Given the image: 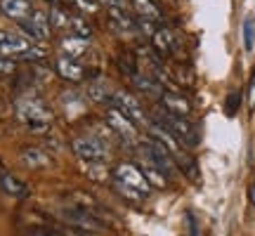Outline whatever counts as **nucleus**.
<instances>
[{"label": "nucleus", "mask_w": 255, "mask_h": 236, "mask_svg": "<svg viewBox=\"0 0 255 236\" xmlns=\"http://www.w3.org/2000/svg\"><path fill=\"white\" fill-rule=\"evenodd\" d=\"M14 114H17L19 123L26 125L33 132H45L50 123H52V111L47 109V104L36 95H26L19 97L14 104Z\"/></svg>", "instance_id": "f257e3e1"}, {"label": "nucleus", "mask_w": 255, "mask_h": 236, "mask_svg": "<svg viewBox=\"0 0 255 236\" xmlns=\"http://www.w3.org/2000/svg\"><path fill=\"white\" fill-rule=\"evenodd\" d=\"M50 14V24H52V31L57 33H64V36H78V38H88L92 36V28L88 26V21L76 14L73 9L62 7V5H52V9L47 12Z\"/></svg>", "instance_id": "f03ea898"}, {"label": "nucleus", "mask_w": 255, "mask_h": 236, "mask_svg": "<svg viewBox=\"0 0 255 236\" xmlns=\"http://www.w3.org/2000/svg\"><path fill=\"white\" fill-rule=\"evenodd\" d=\"M0 55L7 59H40L45 57V52L38 45H33V40L12 33V31H0Z\"/></svg>", "instance_id": "7ed1b4c3"}, {"label": "nucleus", "mask_w": 255, "mask_h": 236, "mask_svg": "<svg viewBox=\"0 0 255 236\" xmlns=\"http://www.w3.org/2000/svg\"><path fill=\"white\" fill-rule=\"evenodd\" d=\"M154 123L163 125L168 132H173V135L177 137L180 142H184V144H194V142H196V132H194L191 123L184 116H175L170 111L158 109L154 114Z\"/></svg>", "instance_id": "20e7f679"}, {"label": "nucleus", "mask_w": 255, "mask_h": 236, "mask_svg": "<svg viewBox=\"0 0 255 236\" xmlns=\"http://www.w3.org/2000/svg\"><path fill=\"white\" fill-rule=\"evenodd\" d=\"M71 149L83 163H90V165H102L104 161H107V156H109L107 154V149H104V144L92 135L76 137V139L71 142Z\"/></svg>", "instance_id": "39448f33"}, {"label": "nucleus", "mask_w": 255, "mask_h": 236, "mask_svg": "<svg viewBox=\"0 0 255 236\" xmlns=\"http://www.w3.org/2000/svg\"><path fill=\"white\" fill-rule=\"evenodd\" d=\"M142 154H144L146 163L151 168H156V170H161L165 175L175 173V156L161 142H156L154 137H149V139L142 142Z\"/></svg>", "instance_id": "423d86ee"}, {"label": "nucleus", "mask_w": 255, "mask_h": 236, "mask_svg": "<svg viewBox=\"0 0 255 236\" xmlns=\"http://www.w3.org/2000/svg\"><path fill=\"white\" fill-rule=\"evenodd\" d=\"M114 182H119L123 187H130V189L139 191V194H144V196L151 191V184H149V180L144 177V173H142L139 168H135L132 163L116 165V168H114Z\"/></svg>", "instance_id": "0eeeda50"}, {"label": "nucleus", "mask_w": 255, "mask_h": 236, "mask_svg": "<svg viewBox=\"0 0 255 236\" xmlns=\"http://www.w3.org/2000/svg\"><path fill=\"white\" fill-rule=\"evenodd\" d=\"M104 118H107L109 127L121 137V139H126V142H135L137 123L128 116V114H123L119 107H111V104H109V109L104 111Z\"/></svg>", "instance_id": "6e6552de"}, {"label": "nucleus", "mask_w": 255, "mask_h": 236, "mask_svg": "<svg viewBox=\"0 0 255 236\" xmlns=\"http://www.w3.org/2000/svg\"><path fill=\"white\" fill-rule=\"evenodd\" d=\"M62 218L66 225H71V227H78V229H85V232H102V229H107V222L104 220H100L97 215H92V213H88V210L83 208H76V206H71V208H66L62 213Z\"/></svg>", "instance_id": "1a4fd4ad"}, {"label": "nucleus", "mask_w": 255, "mask_h": 236, "mask_svg": "<svg viewBox=\"0 0 255 236\" xmlns=\"http://www.w3.org/2000/svg\"><path fill=\"white\" fill-rule=\"evenodd\" d=\"M19 26H21V31H24L31 40H38V43H40V40H47L50 33H52L50 14L40 12V9H33L31 17L24 19V21H19Z\"/></svg>", "instance_id": "9d476101"}, {"label": "nucleus", "mask_w": 255, "mask_h": 236, "mask_svg": "<svg viewBox=\"0 0 255 236\" xmlns=\"http://www.w3.org/2000/svg\"><path fill=\"white\" fill-rule=\"evenodd\" d=\"M109 104L111 107H119V109L123 111V114H128L135 123H146V114H144V109H142L139 100H137L135 95H130L128 90H114Z\"/></svg>", "instance_id": "9b49d317"}, {"label": "nucleus", "mask_w": 255, "mask_h": 236, "mask_svg": "<svg viewBox=\"0 0 255 236\" xmlns=\"http://www.w3.org/2000/svg\"><path fill=\"white\" fill-rule=\"evenodd\" d=\"M57 73L62 76L64 81H71V83H81L85 78V69H83V64L78 59H73V57H66V55H59L57 57Z\"/></svg>", "instance_id": "f8f14e48"}, {"label": "nucleus", "mask_w": 255, "mask_h": 236, "mask_svg": "<svg viewBox=\"0 0 255 236\" xmlns=\"http://www.w3.org/2000/svg\"><path fill=\"white\" fill-rule=\"evenodd\" d=\"M161 104H163V109L165 111H170V114H175V116H189L191 114V104L187 97H182L180 92H175V90H165L161 97Z\"/></svg>", "instance_id": "ddd939ff"}, {"label": "nucleus", "mask_w": 255, "mask_h": 236, "mask_svg": "<svg viewBox=\"0 0 255 236\" xmlns=\"http://www.w3.org/2000/svg\"><path fill=\"white\" fill-rule=\"evenodd\" d=\"M0 12L19 24V21L31 17L33 5H31V0H0Z\"/></svg>", "instance_id": "4468645a"}, {"label": "nucleus", "mask_w": 255, "mask_h": 236, "mask_svg": "<svg viewBox=\"0 0 255 236\" xmlns=\"http://www.w3.org/2000/svg\"><path fill=\"white\" fill-rule=\"evenodd\" d=\"M149 135L154 137L156 142H161V144L170 151V154L175 156V158H180L182 154V146H180V139L173 135V132H168L163 125H158V123H151V127H149Z\"/></svg>", "instance_id": "2eb2a0df"}, {"label": "nucleus", "mask_w": 255, "mask_h": 236, "mask_svg": "<svg viewBox=\"0 0 255 236\" xmlns=\"http://www.w3.org/2000/svg\"><path fill=\"white\" fill-rule=\"evenodd\" d=\"M132 83H135V88L137 90H142V92H146V95H151V97H161L163 95V83L156 78L151 71H137L135 76H132Z\"/></svg>", "instance_id": "dca6fc26"}, {"label": "nucleus", "mask_w": 255, "mask_h": 236, "mask_svg": "<svg viewBox=\"0 0 255 236\" xmlns=\"http://www.w3.org/2000/svg\"><path fill=\"white\" fill-rule=\"evenodd\" d=\"M151 40H154V47L161 52V55H173L175 50H177V33L175 31H170V28H163L158 26L156 28V33L151 36Z\"/></svg>", "instance_id": "f3484780"}, {"label": "nucleus", "mask_w": 255, "mask_h": 236, "mask_svg": "<svg viewBox=\"0 0 255 236\" xmlns=\"http://www.w3.org/2000/svg\"><path fill=\"white\" fill-rule=\"evenodd\" d=\"M130 5H132V12L137 17L146 19V21H154V24L163 21V12H161V7L156 5L154 0H130Z\"/></svg>", "instance_id": "a211bd4d"}, {"label": "nucleus", "mask_w": 255, "mask_h": 236, "mask_svg": "<svg viewBox=\"0 0 255 236\" xmlns=\"http://www.w3.org/2000/svg\"><path fill=\"white\" fill-rule=\"evenodd\" d=\"M0 189L5 191V194H9V196H14V199H26L28 196V187L12 173L0 175Z\"/></svg>", "instance_id": "6ab92c4d"}, {"label": "nucleus", "mask_w": 255, "mask_h": 236, "mask_svg": "<svg viewBox=\"0 0 255 236\" xmlns=\"http://www.w3.org/2000/svg\"><path fill=\"white\" fill-rule=\"evenodd\" d=\"M19 158H21V163L26 165V168H47V165L52 163L50 156H47L43 149H38V146H26V149L19 154Z\"/></svg>", "instance_id": "aec40b11"}, {"label": "nucleus", "mask_w": 255, "mask_h": 236, "mask_svg": "<svg viewBox=\"0 0 255 236\" xmlns=\"http://www.w3.org/2000/svg\"><path fill=\"white\" fill-rule=\"evenodd\" d=\"M59 47H62V52L66 57L78 59V57H83L88 52V40H85V38H78V36H64Z\"/></svg>", "instance_id": "412c9836"}, {"label": "nucleus", "mask_w": 255, "mask_h": 236, "mask_svg": "<svg viewBox=\"0 0 255 236\" xmlns=\"http://www.w3.org/2000/svg\"><path fill=\"white\" fill-rule=\"evenodd\" d=\"M111 95H114V90H111L109 85H104V83H92L90 90H88V97L92 102H102V104H109Z\"/></svg>", "instance_id": "4be33fe9"}, {"label": "nucleus", "mask_w": 255, "mask_h": 236, "mask_svg": "<svg viewBox=\"0 0 255 236\" xmlns=\"http://www.w3.org/2000/svg\"><path fill=\"white\" fill-rule=\"evenodd\" d=\"M142 173H144V177L149 180V184H151V187H158V189H163L165 184H168V180H165V173L156 170V168H151V165H146Z\"/></svg>", "instance_id": "5701e85b"}, {"label": "nucleus", "mask_w": 255, "mask_h": 236, "mask_svg": "<svg viewBox=\"0 0 255 236\" xmlns=\"http://www.w3.org/2000/svg\"><path fill=\"white\" fill-rule=\"evenodd\" d=\"M244 47H246L248 52L255 47V21H253V17L244 19Z\"/></svg>", "instance_id": "b1692460"}, {"label": "nucleus", "mask_w": 255, "mask_h": 236, "mask_svg": "<svg viewBox=\"0 0 255 236\" xmlns=\"http://www.w3.org/2000/svg\"><path fill=\"white\" fill-rule=\"evenodd\" d=\"M241 107V90H229L227 100H225V111H227V116H234Z\"/></svg>", "instance_id": "393cba45"}, {"label": "nucleus", "mask_w": 255, "mask_h": 236, "mask_svg": "<svg viewBox=\"0 0 255 236\" xmlns=\"http://www.w3.org/2000/svg\"><path fill=\"white\" fill-rule=\"evenodd\" d=\"M102 7H107L109 12H132L130 0H100Z\"/></svg>", "instance_id": "a878e982"}, {"label": "nucleus", "mask_w": 255, "mask_h": 236, "mask_svg": "<svg viewBox=\"0 0 255 236\" xmlns=\"http://www.w3.org/2000/svg\"><path fill=\"white\" fill-rule=\"evenodd\" d=\"M12 71H14V59H7V57L0 55V76H7Z\"/></svg>", "instance_id": "bb28decb"}, {"label": "nucleus", "mask_w": 255, "mask_h": 236, "mask_svg": "<svg viewBox=\"0 0 255 236\" xmlns=\"http://www.w3.org/2000/svg\"><path fill=\"white\" fill-rule=\"evenodd\" d=\"M248 107L255 109V69H253V76L248 81Z\"/></svg>", "instance_id": "cd10ccee"}, {"label": "nucleus", "mask_w": 255, "mask_h": 236, "mask_svg": "<svg viewBox=\"0 0 255 236\" xmlns=\"http://www.w3.org/2000/svg\"><path fill=\"white\" fill-rule=\"evenodd\" d=\"M248 199H251V203L255 206V184H251V187H248Z\"/></svg>", "instance_id": "c85d7f7f"}]
</instances>
